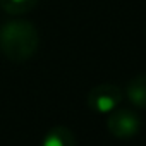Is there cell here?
<instances>
[{
  "label": "cell",
  "instance_id": "cell-1",
  "mask_svg": "<svg viewBox=\"0 0 146 146\" xmlns=\"http://www.w3.org/2000/svg\"><path fill=\"white\" fill-rule=\"evenodd\" d=\"M40 45V35L33 23L14 19L0 26V52L11 62L29 60Z\"/></svg>",
  "mask_w": 146,
  "mask_h": 146
},
{
  "label": "cell",
  "instance_id": "cell-2",
  "mask_svg": "<svg viewBox=\"0 0 146 146\" xmlns=\"http://www.w3.org/2000/svg\"><path fill=\"white\" fill-rule=\"evenodd\" d=\"M108 132L117 139H132L141 131V117L131 108H115L107 119Z\"/></svg>",
  "mask_w": 146,
  "mask_h": 146
},
{
  "label": "cell",
  "instance_id": "cell-3",
  "mask_svg": "<svg viewBox=\"0 0 146 146\" xmlns=\"http://www.w3.org/2000/svg\"><path fill=\"white\" fill-rule=\"evenodd\" d=\"M122 90L115 84L103 83L90 90L88 93V107L98 113H110L122 103Z\"/></svg>",
  "mask_w": 146,
  "mask_h": 146
},
{
  "label": "cell",
  "instance_id": "cell-4",
  "mask_svg": "<svg viewBox=\"0 0 146 146\" xmlns=\"http://www.w3.org/2000/svg\"><path fill=\"white\" fill-rule=\"evenodd\" d=\"M40 146H76V137L69 127L55 125L45 134Z\"/></svg>",
  "mask_w": 146,
  "mask_h": 146
},
{
  "label": "cell",
  "instance_id": "cell-5",
  "mask_svg": "<svg viewBox=\"0 0 146 146\" xmlns=\"http://www.w3.org/2000/svg\"><path fill=\"white\" fill-rule=\"evenodd\" d=\"M125 95L134 107L146 108V74H139L132 78L125 88Z\"/></svg>",
  "mask_w": 146,
  "mask_h": 146
},
{
  "label": "cell",
  "instance_id": "cell-6",
  "mask_svg": "<svg viewBox=\"0 0 146 146\" xmlns=\"http://www.w3.org/2000/svg\"><path fill=\"white\" fill-rule=\"evenodd\" d=\"M40 0H0V7L11 16H23L36 9Z\"/></svg>",
  "mask_w": 146,
  "mask_h": 146
}]
</instances>
